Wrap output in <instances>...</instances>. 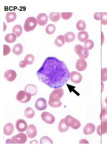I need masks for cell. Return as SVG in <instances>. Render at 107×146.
Returning a JSON list of instances; mask_svg holds the SVG:
<instances>
[{"mask_svg": "<svg viewBox=\"0 0 107 146\" xmlns=\"http://www.w3.org/2000/svg\"><path fill=\"white\" fill-rule=\"evenodd\" d=\"M105 102H106V103H107V97H106V99H105Z\"/></svg>", "mask_w": 107, "mask_h": 146, "instance_id": "obj_47", "label": "cell"}, {"mask_svg": "<svg viewBox=\"0 0 107 146\" xmlns=\"http://www.w3.org/2000/svg\"><path fill=\"white\" fill-rule=\"evenodd\" d=\"M84 46L88 50H90L92 49L94 47V42L91 40H87V41L85 42Z\"/></svg>", "mask_w": 107, "mask_h": 146, "instance_id": "obj_35", "label": "cell"}, {"mask_svg": "<svg viewBox=\"0 0 107 146\" xmlns=\"http://www.w3.org/2000/svg\"><path fill=\"white\" fill-rule=\"evenodd\" d=\"M35 58L32 54H27L24 58V61L27 65H32L34 62Z\"/></svg>", "mask_w": 107, "mask_h": 146, "instance_id": "obj_31", "label": "cell"}, {"mask_svg": "<svg viewBox=\"0 0 107 146\" xmlns=\"http://www.w3.org/2000/svg\"><path fill=\"white\" fill-rule=\"evenodd\" d=\"M16 127L18 131L20 133H23L27 130L28 125L26 121L23 119H19L16 121Z\"/></svg>", "mask_w": 107, "mask_h": 146, "instance_id": "obj_9", "label": "cell"}, {"mask_svg": "<svg viewBox=\"0 0 107 146\" xmlns=\"http://www.w3.org/2000/svg\"><path fill=\"white\" fill-rule=\"evenodd\" d=\"M65 43V38L64 35H60L57 37L54 41V44L58 47H61Z\"/></svg>", "mask_w": 107, "mask_h": 146, "instance_id": "obj_24", "label": "cell"}, {"mask_svg": "<svg viewBox=\"0 0 107 146\" xmlns=\"http://www.w3.org/2000/svg\"><path fill=\"white\" fill-rule=\"evenodd\" d=\"M95 130V126L92 123H87L84 127L83 129V133L86 135L92 134Z\"/></svg>", "mask_w": 107, "mask_h": 146, "instance_id": "obj_18", "label": "cell"}, {"mask_svg": "<svg viewBox=\"0 0 107 146\" xmlns=\"http://www.w3.org/2000/svg\"><path fill=\"white\" fill-rule=\"evenodd\" d=\"M101 79L102 82L107 81V68H103L101 70Z\"/></svg>", "mask_w": 107, "mask_h": 146, "instance_id": "obj_36", "label": "cell"}, {"mask_svg": "<svg viewBox=\"0 0 107 146\" xmlns=\"http://www.w3.org/2000/svg\"><path fill=\"white\" fill-rule=\"evenodd\" d=\"M12 33L16 35L17 37L20 36L23 32L22 27L19 25H15L12 29Z\"/></svg>", "mask_w": 107, "mask_h": 146, "instance_id": "obj_25", "label": "cell"}, {"mask_svg": "<svg viewBox=\"0 0 107 146\" xmlns=\"http://www.w3.org/2000/svg\"><path fill=\"white\" fill-rule=\"evenodd\" d=\"M39 81L50 88H60L70 78L66 65L55 57H48L36 73Z\"/></svg>", "mask_w": 107, "mask_h": 146, "instance_id": "obj_1", "label": "cell"}, {"mask_svg": "<svg viewBox=\"0 0 107 146\" xmlns=\"http://www.w3.org/2000/svg\"><path fill=\"white\" fill-rule=\"evenodd\" d=\"M49 105L53 108H59L61 107L62 103L60 99H54L51 98L49 99L48 102Z\"/></svg>", "mask_w": 107, "mask_h": 146, "instance_id": "obj_20", "label": "cell"}, {"mask_svg": "<svg viewBox=\"0 0 107 146\" xmlns=\"http://www.w3.org/2000/svg\"><path fill=\"white\" fill-rule=\"evenodd\" d=\"M38 25V21L34 17H29L26 19L24 25V29L27 32L32 31Z\"/></svg>", "mask_w": 107, "mask_h": 146, "instance_id": "obj_2", "label": "cell"}, {"mask_svg": "<svg viewBox=\"0 0 107 146\" xmlns=\"http://www.w3.org/2000/svg\"><path fill=\"white\" fill-rule=\"evenodd\" d=\"M16 36L13 33L7 34L5 37V40L9 43H13L16 41Z\"/></svg>", "mask_w": 107, "mask_h": 146, "instance_id": "obj_28", "label": "cell"}, {"mask_svg": "<svg viewBox=\"0 0 107 146\" xmlns=\"http://www.w3.org/2000/svg\"><path fill=\"white\" fill-rule=\"evenodd\" d=\"M89 35L88 33L85 31L79 32L77 35V38L81 42H85L88 40Z\"/></svg>", "mask_w": 107, "mask_h": 146, "instance_id": "obj_23", "label": "cell"}, {"mask_svg": "<svg viewBox=\"0 0 107 146\" xmlns=\"http://www.w3.org/2000/svg\"><path fill=\"white\" fill-rule=\"evenodd\" d=\"M72 13H65V12H62L61 13V16L62 19L64 20H68L70 19H71L72 16Z\"/></svg>", "mask_w": 107, "mask_h": 146, "instance_id": "obj_38", "label": "cell"}, {"mask_svg": "<svg viewBox=\"0 0 107 146\" xmlns=\"http://www.w3.org/2000/svg\"><path fill=\"white\" fill-rule=\"evenodd\" d=\"M38 24L39 26H45L48 22V16L46 14L40 13L37 17Z\"/></svg>", "mask_w": 107, "mask_h": 146, "instance_id": "obj_13", "label": "cell"}, {"mask_svg": "<svg viewBox=\"0 0 107 146\" xmlns=\"http://www.w3.org/2000/svg\"><path fill=\"white\" fill-rule=\"evenodd\" d=\"M49 19L53 22H56L59 21L61 18V15L58 12H52L49 16Z\"/></svg>", "mask_w": 107, "mask_h": 146, "instance_id": "obj_27", "label": "cell"}, {"mask_svg": "<svg viewBox=\"0 0 107 146\" xmlns=\"http://www.w3.org/2000/svg\"><path fill=\"white\" fill-rule=\"evenodd\" d=\"M16 18V14L15 12H8L6 15V19L8 23L14 21Z\"/></svg>", "mask_w": 107, "mask_h": 146, "instance_id": "obj_29", "label": "cell"}, {"mask_svg": "<svg viewBox=\"0 0 107 146\" xmlns=\"http://www.w3.org/2000/svg\"><path fill=\"white\" fill-rule=\"evenodd\" d=\"M87 61L83 58H79L76 64V69L79 71H83L87 68Z\"/></svg>", "mask_w": 107, "mask_h": 146, "instance_id": "obj_12", "label": "cell"}, {"mask_svg": "<svg viewBox=\"0 0 107 146\" xmlns=\"http://www.w3.org/2000/svg\"><path fill=\"white\" fill-rule=\"evenodd\" d=\"M37 133V131L35 126L33 125H30L28 126L26 131V134L29 138H33L35 137Z\"/></svg>", "mask_w": 107, "mask_h": 146, "instance_id": "obj_17", "label": "cell"}, {"mask_svg": "<svg viewBox=\"0 0 107 146\" xmlns=\"http://www.w3.org/2000/svg\"><path fill=\"white\" fill-rule=\"evenodd\" d=\"M69 127L65 123L64 119H62L61 121L60 122L58 127L59 131L60 133H64V132H66V131H68V130H69Z\"/></svg>", "mask_w": 107, "mask_h": 146, "instance_id": "obj_22", "label": "cell"}, {"mask_svg": "<svg viewBox=\"0 0 107 146\" xmlns=\"http://www.w3.org/2000/svg\"><path fill=\"white\" fill-rule=\"evenodd\" d=\"M101 17H102V13H95L94 14V18L97 21L101 20Z\"/></svg>", "mask_w": 107, "mask_h": 146, "instance_id": "obj_41", "label": "cell"}, {"mask_svg": "<svg viewBox=\"0 0 107 146\" xmlns=\"http://www.w3.org/2000/svg\"><path fill=\"white\" fill-rule=\"evenodd\" d=\"M96 131L99 135L101 136L107 133V122H101V124L98 126Z\"/></svg>", "mask_w": 107, "mask_h": 146, "instance_id": "obj_16", "label": "cell"}, {"mask_svg": "<svg viewBox=\"0 0 107 146\" xmlns=\"http://www.w3.org/2000/svg\"><path fill=\"white\" fill-rule=\"evenodd\" d=\"M38 142L36 140H33V141H32L31 142H30V143H38Z\"/></svg>", "mask_w": 107, "mask_h": 146, "instance_id": "obj_45", "label": "cell"}, {"mask_svg": "<svg viewBox=\"0 0 107 146\" xmlns=\"http://www.w3.org/2000/svg\"><path fill=\"white\" fill-rule=\"evenodd\" d=\"M41 144H53V141L48 136H44L41 138L40 140Z\"/></svg>", "mask_w": 107, "mask_h": 146, "instance_id": "obj_37", "label": "cell"}, {"mask_svg": "<svg viewBox=\"0 0 107 146\" xmlns=\"http://www.w3.org/2000/svg\"><path fill=\"white\" fill-rule=\"evenodd\" d=\"M42 120L49 125L53 124L55 121V117L52 114L47 112H44L41 115Z\"/></svg>", "mask_w": 107, "mask_h": 146, "instance_id": "obj_7", "label": "cell"}, {"mask_svg": "<svg viewBox=\"0 0 107 146\" xmlns=\"http://www.w3.org/2000/svg\"><path fill=\"white\" fill-rule=\"evenodd\" d=\"M79 143H89V142L85 139H82L79 141Z\"/></svg>", "mask_w": 107, "mask_h": 146, "instance_id": "obj_44", "label": "cell"}, {"mask_svg": "<svg viewBox=\"0 0 107 146\" xmlns=\"http://www.w3.org/2000/svg\"><path fill=\"white\" fill-rule=\"evenodd\" d=\"M47 102L44 98H40L36 100L35 103V107L37 110L42 111L46 110L47 108Z\"/></svg>", "mask_w": 107, "mask_h": 146, "instance_id": "obj_8", "label": "cell"}, {"mask_svg": "<svg viewBox=\"0 0 107 146\" xmlns=\"http://www.w3.org/2000/svg\"><path fill=\"white\" fill-rule=\"evenodd\" d=\"M76 27L77 30L80 31H84L86 28V24L85 22L82 20H80L77 22L76 24Z\"/></svg>", "mask_w": 107, "mask_h": 146, "instance_id": "obj_32", "label": "cell"}, {"mask_svg": "<svg viewBox=\"0 0 107 146\" xmlns=\"http://www.w3.org/2000/svg\"><path fill=\"white\" fill-rule=\"evenodd\" d=\"M101 122H107V110L104 108H102L101 113L100 115Z\"/></svg>", "mask_w": 107, "mask_h": 146, "instance_id": "obj_33", "label": "cell"}, {"mask_svg": "<svg viewBox=\"0 0 107 146\" xmlns=\"http://www.w3.org/2000/svg\"><path fill=\"white\" fill-rule=\"evenodd\" d=\"M56 30V26L53 24H49L47 26L46 28V32L49 35H52L54 34V33Z\"/></svg>", "mask_w": 107, "mask_h": 146, "instance_id": "obj_34", "label": "cell"}, {"mask_svg": "<svg viewBox=\"0 0 107 146\" xmlns=\"http://www.w3.org/2000/svg\"><path fill=\"white\" fill-rule=\"evenodd\" d=\"M23 52V47L21 43H18L14 46L12 52L16 55H20Z\"/></svg>", "mask_w": 107, "mask_h": 146, "instance_id": "obj_21", "label": "cell"}, {"mask_svg": "<svg viewBox=\"0 0 107 146\" xmlns=\"http://www.w3.org/2000/svg\"><path fill=\"white\" fill-rule=\"evenodd\" d=\"M31 97V95L26 93L25 91H20L17 94L16 99L21 103H26L30 101Z\"/></svg>", "mask_w": 107, "mask_h": 146, "instance_id": "obj_5", "label": "cell"}, {"mask_svg": "<svg viewBox=\"0 0 107 146\" xmlns=\"http://www.w3.org/2000/svg\"><path fill=\"white\" fill-rule=\"evenodd\" d=\"M101 22L103 25H107V13H102Z\"/></svg>", "mask_w": 107, "mask_h": 146, "instance_id": "obj_39", "label": "cell"}, {"mask_svg": "<svg viewBox=\"0 0 107 146\" xmlns=\"http://www.w3.org/2000/svg\"><path fill=\"white\" fill-rule=\"evenodd\" d=\"M70 78L72 82L75 84H79L82 81V76L79 72L72 71L70 73Z\"/></svg>", "mask_w": 107, "mask_h": 146, "instance_id": "obj_10", "label": "cell"}, {"mask_svg": "<svg viewBox=\"0 0 107 146\" xmlns=\"http://www.w3.org/2000/svg\"><path fill=\"white\" fill-rule=\"evenodd\" d=\"M11 51V48L7 45H3V55L7 56L10 54Z\"/></svg>", "mask_w": 107, "mask_h": 146, "instance_id": "obj_40", "label": "cell"}, {"mask_svg": "<svg viewBox=\"0 0 107 146\" xmlns=\"http://www.w3.org/2000/svg\"><path fill=\"white\" fill-rule=\"evenodd\" d=\"M64 91L62 88H56L54 89V90L52 91L49 96V99H60L62 98L64 95Z\"/></svg>", "mask_w": 107, "mask_h": 146, "instance_id": "obj_11", "label": "cell"}, {"mask_svg": "<svg viewBox=\"0 0 107 146\" xmlns=\"http://www.w3.org/2000/svg\"><path fill=\"white\" fill-rule=\"evenodd\" d=\"M27 141V136L24 133H20L12 137L11 144H24Z\"/></svg>", "mask_w": 107, "mask_h": 146, "instance_id": "obj_6", "label": "cell"}, {"mask_svg": "<svg viewBox=\"0 0 107 146\" xmlns=\"http://www.w3.org/2000/svg\"><path fill=\"white\" fill-rule=\"evenodd\" d=\"M14 131V127L13 124L10 123H7L3 128V133L6 135H11Z\"/></svg>", "mask_w": 107, "mask_h": 146, "instance_id": "obj_19", "label": "cell"}, {"mask_svg": "<svg viewBox=\"0 0 107 146\" xmlns=\"http://www.w3.org/2000/svg\"><path fill=\"white\" fill-rule=\"evenodd\" d=\"M64 122L67 125L72 128L77 130L81 126V123L78 119H76L70 115H68L64 118Z\"/></svg>", "mask_w": 107, "mask_h": 146, "instance_id": "obj_3", "label": "cell"}, {"mask_svg": "<svg viewBox=\"0 0 107 146\" xmlns=\"http://www.w3.org/2000/svg\"><path fill=\"white\" fill-rule=\"evenodd\" d=\"M24 91L27 94L31 95V96L35 95L38 92V90L36 86L32 84H29L26 85L24 88Z\"/></svg>", "mask_w": 107, "mask_h": 146, "instance_id": "obj_15", "label": "cell"}, {"mask_svg": "<svg viewBox=\"0 0 107 146\" xmlns=\"http://www.w3.org/2000/svg\"><path fill=\"white\" fill-rule=\"evenodd\" d=\"M64 38H65V41L66 42L69 43L73 42L74 40L76 38V36L74 33H73V32H69L64 35Z\"/></svg>", "mask_w": 107, "mask_h": 146, "instance_id": "obj_26", "label": "cell"}, {"mask_svg": "<svg viewBox=\"0 0 107 146\" xmlns=\"http://www.w3.org/2000/svg\"><path fill=\"white\" fill-rule=\"evenodd\" d=\"M102 108H104L107 110V104L105 101H102Z\"/></svg>", "mask_w": 107, "mask_h": 146, "instance_id": "obj_43", "label": "cell"}, {"mask_svg": "<svg viewBox=\"0 0 107 146\" xmlns=\"http://www.w3.org/2000/svg\"><path fill=\"white\" fill-rule=\"evenodd\" d=\"M74 50L80 58L85 59L89 56V51L88 50L81 45H76L74 47Z\"/></svg>", "mask_w": 107, "mask_h": 146, "instance_id": "obj_4", "label": "cell"}, {"mask_svg": "<svg viewBox=\"0 0 107 146\" xmlns=\"http://www.w3.org/2000/svg\"><path fill=\"white\" fill-rule=\"evenodd\" d=\"M19 66L21 68H26V66H27V64L24 62V60H21L19 62Z\"/></svg>", "mask_w": 107, "mask_h": 146, "instance_id": "obj_42", "label": "cell"}, {"mask_svg": "<svg viewBox=\"0 0 107 146\" xmlns=\"http://www.w3.org/2000/svg\"><path fill=\"white\" fill-rule=\"evenodd\" d=\"M4 76L8 81H13L16 78V73L15 71L10 69L4 73Z\"/></svg>", "mask_w": 107, "mask_h": 146, "instance_id": "obj_14", "label": "cell"}, {"mask_svg": "<svg viewBox=\"0 0 107 146\" xmlns=\"http://www.w3.org/2000/svg\"><path fill=\"white\" fill-rule=\"evenodd\" d=\"M24 115L28 118H32L35 115L34 110L30 107L27 108L24 111Z\"/></svg>", "mask_w": 107, "mask_h": 146, "instance_id": "obj_30", "label": "cell"}, {"mask_svg": "<svg viewBox=\"0 0 107 146\" xmlns=\"http://www.w3.org/2000/svg\"><path fill=\"white\" fill-rule=\"evenodd\" d=\"M3 24H4V30H3V31H5L6 29H7V26H6V25L5 24V23H4V22L3 23Z\"/></svg>", "mask_w": 107, "mask_h": 146, "instance_id": "obj_46", "label": "cell"}]
</instances>
